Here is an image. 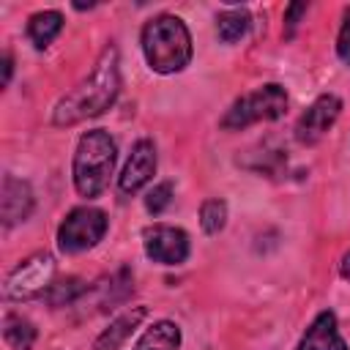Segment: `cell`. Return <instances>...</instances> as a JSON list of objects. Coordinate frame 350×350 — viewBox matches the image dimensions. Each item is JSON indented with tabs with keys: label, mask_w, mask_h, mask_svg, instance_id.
Wrapping results in <instances>:
<instances>
[{
	"label": "cell",
	"mask_w": 350,
	"mask_h": 350,
	"mask_svg": "<svg viewBox=\"0 0 350 350\" xmlns=\"http://www.w3.org/2000/svg\"><path fill=\"white\" fill-rule=\"evenodd\" d=\"M118 161V145L104 129H88L74 148L71 161V180L79 197L96 200L109 186L112 170Z\"/></svg>",
	"instance_id": "obj_3"
},
{
	"label": "cell",
	"mask_w": 350,
	"mask_h": 350,
	"mask_svg": "<svg viewBox=\"0 0 350 350\" xmlns=\"http://www.w3.org/2000/svg\"><path fill=\"white\" fill-rule=\"evenodd\" d=\"M55 273H57V262L52 252H33L30 257L19 260L5 282H3V295L5 301L22 304V301H33V298H44L46 290L55 284Z\"/></svg>",
	"instance_id": "obj_5"
},
{
	"label": "cell",
	"mask_w": 350,
	"mask_h": 350,
	"mask_svg": "<svg viewBox=\"0 0 350 350\" xmlns=\"http://www.w3.org/2000/svg\"><path fill=\"white\" fill-rule=\"evenodd\" d=\"M180 325L172 323V320H156L150 323L142 336L137 339V345L131 350H178L180 347Z\"/></svg>",
	"instance_id": "obj_14"
},
{
	"label": "cell",
	"mask_w": 350,
	"mask_h": 350,
	"mask_svg": "<svg viewBox=\"0 0 350 350\" xmlns=\"http://www.w3.org/2000/svg\"><path fill=\"white\" fill-rule=\"evenodd\" d=\"M0 66H3V88H8V82H11V74H14V57H11V52H5L3 55V60H0Z\"/></svg>",
	"instance_id": "obj_23"
},
{
	"label": "cell",
	"mask_w": 350,
	"mask_h": 350,
	"mask_svg": "<svg viewBox=\"0 0 350 350\" xmlns=\"http://www.w3.org/2000/svg\"><path fill=\"white\" fill-rule=\"evenodd\" d=\"M252 27V16L243 5H227L216 14V38L221 44H238Z\"/></svg>",
	"instance_id": "obj_15"
},
{
	"label": "cell",
	"mask_w": 350,
	"mask_h": 350,
	"mask_svg": "<svg viewBox=\"0 0 350 350\" xmlns=\"http://www.w3.org/2000/svg\"><path fill=\"white\" fill-rule=\"evenodd\" d=\"M142 57L156 74H180L194 57V41L186 22L175 14H156L139 30Z\"/></svg>",
	"instance_id": "obj_2"
},
{
	"label": "cell",
	"mask_w": 350,
	"mask_h": 350,
	"mask_svg": "<svg viewBox=\"0 0 350 350\" xmlns=\"http://www.w3.org/2000/svg\"><path fill=\"white\" fill-rule=\"evenodd\" d=\"M148 317V306L137 304L123 309L115 320H109V325L93 339V350H120L126 345V339L139 328V323Z\"/></svg>",
	"instance_id": "obj_12"
},
{
	"label": "cell",
	"mask_w": 350,
	"mask_h": 350,
	"mask_svg": "<svg viewBox=\"0 0 350 350\" xmlns=\"http://www.w3.org/2000/svg\"><path fill=\"white\" fill-rule=\"evenodd\" d=\"M60 30H63V14L55 8H44V11L30 14L27 25H25V33L36 49H46L60 36Z\"/></svg>",
	"instance_id": "obj_13"
},
{
	"label": "cell",
	"mask_w": 350,
	"mask_h": 350,
	"mask_svg": "<svg viewBox=\"0 0 350 350\" xmlns=\"http://www.w3.org/2000/svg\"><path fill=\"white\" fill-rule=\"evenodd\" d=\"M90 284L82 282L79 276H66V279H55V284L46 290L44 301L52 306V309H60V306H71L77 304L82 295H88Z\"/></svg>",
	"instance_id": "obj_18"
},
{
	"label": "cell",
	"mask_w": 350,
	"mask_h": 350,
	"mask_svg": "<svg viewBox=\"0 0 350 350\" xmlns=\"http://www.w3.org/2000/svg\"><path fill=\"white\" fill-rule=\"evenodd\" d=\"M287 104H290L287 90L279 82H265V85L238 96L219 118V129L221 131H243L254 123L279 120L287 112Z\"/></svg>",
	"instance_id": "obj_4"
},
{
	"label": "cell",
	"mask_w": 350,
	"mask_h": 350,
	"mask_svg": "<svg viewBox=\"0 0 350 350\" xmlns=\"http://www.w3.org/2000/svg\"><path fill=\"white\" fill-rule=\"evenodd\" d=\"M339 115H342V98L336 93H320L301 112V118L295 120V129H293L295 142L298 145H306V148L309 145H317L334 129V123L339 120Z\"/></svg>",
	"instance_id": "obj_8"
},
{
	"label": "cell",
	"mask_w": 350,
	"mask_h": 350,
	"mask_svg": "<svg viewBox=\"0 0 350 350\" xmlns=\"http://www.w3.org/2000/svg\"><path fill=\"white\" fill-rule=\"evenodd\" d=\"M200 227L205 235H219L227 227V202L221 197H208L200 205Z\"/></svg>",
	"instance_id": "obj_19"
},
{
	"label": "cell",
	"mask_w": 350,
	"mask_h": 350,
	"mask_svg": "<svg viewBox=\"0 0 350 350\" xmlns=\"http://www.w3.org/2000/svg\"><path fill=\"white\" fill-rule=\"evenodd\" d=\"M36 208V194L30 189L27 180L5 172L3 175V186H0V219H3V227L11 230L22 221L30 219Z\"/></svg>",
	"instance_id": "obj_10"
},
{
	"label": "cell",
	"mask_w": 350,
	"mask_h": 350,
	"mask_svg": "<svg viewBox=\"0 0 350 350\" xmlns=\"http://www.w3.org/2000/svg\"><path fill=\"white\" fill-rule=\"evenodd\" d=\"M109 230V219L101 208L77 205L71 208L57 227V249L63 254H82L104 241Z\"/></svg>",
	"instance_id": "obj_6"
},
{
	"label": "cell",
	"mask_w": 350,
	"mask_h": 350,
	"mask_svg": "<svg viewBox=\"0 0 350 350\" xmlns=\"http://www.w3.org/2000/svg\"><path fill=\"white\" fill-rule=\"evenodd\" d=\"M172 197H175L172 180H161V183H156L153 189H148V194H145V211H148L150 216H161V213L172 205Z\"/></svg>",
	"instance_id": "obj_20"
},
{
	"label": "cell",
	"mask_w": 350,
	"mask_h": 350,
	"mask_svg": "<svg viewBox=\"0 0 350 350\" xmlns=\"http://www.w3.org/2000/svg\"><path fill=\"white\" fill-rule=\"evenodd\" d=\"M336 57L350 68V5L342 11V25L336 36Z\"/></svg>",
	"instance_id": "obj_21"
},
{
	"label": "cell",
	"mask_w": 350,
	"mask_h": 350,
	"mask_svg": "<svg viewBox=\"0 0 350 350\" xmlns=\"http://www.w3.org/2000/svg\"><path fill=\"white\" fill-rule=\"evenodd\" d=\"M295 350H350V347L339 331L336 314L331 309H323L312 317V323L301 334Z\"/></svg>",
	"instance_id": "obj_11"
},
{
	"label": "cell",
	"mask_w": 350,
	"mask_h": 350,
	"mask_svg": "<svg viewBox=\"0 0 350 350\" xmlns=\"http://www.w3.org/2000/svg\"><path fill=\"white\" fill-rule=\"evenodd\" d=\"M3 339H5V345L11 350H33V345L38 339V331L25 314L5 312V317H3Z\"/></svg>",
	"instance_id": "obj_17"
},
{
	"label": "cell",
	"mask_w": 350,
	"mask_h": 350,
	"mask_svg": "<svg viewBox=\"0 0 350 350\" xmlns=\"http://www.w3.org/2000/svg\"><path fill=\"white\" fill-rule=\"evenodd\" d=\"M306 11H309V3H290V5L284 8V27H282L284 41H290V38L295 36L298 22H301V16H304Z\"/></svg>",
	"instance_id": "obj_22"
},
{
	"label": "cell",
	"mask_w": 350,
	"mask_h": 350,
	"mask_svg": "<svg viewBox=\"0 0 350 350\" xmlns=\"http://www.w3.org/2000/svg\"><path fill=\"white\" fill-rule=\"evenodd\" d=\"M98 293H101V306H107V309H115L118 304H123L131 293H134V271L129 268V265H120L118 271H112L98 287H96Z\"/></svg>",
	"instance_id": "obj_16"
},
{
	"label": "cell",
	"mask_w": 350,
	"mask_h": 350,
	"mask_svg": "<svg viewBox=\"0 0 350 350\" xmlns=\"http://www.w3.org/2000/svg\"><path fill=\"white\" fill-rule=\"evenodd\" d=\"M142 249L145 257L156 265H183L189 260L191 243L183 227L156 221L142 230Z\"/></svg>",
	"instance_id": "obj_7"
},
{
	"label": "cell",
	"mask_w": 350,
	"mask_h": 350,
	"mask_svg": "<svg viewBox=\"0 0 350 350\" xmlns=\"http://www.w3.org/2000/svg\"><path fill=\"white\" fill-rule=\"evenodd\" d=\"M339 276L345 279V282H350V249L342 254V260H339Z\"/></svg>",
	"instance_id": "obj_24"
},
{
	"label": "cell",
	"mask_w": 350,
	"mask_h": 350,
	"mask_svg": "<svg viewBox=\"0 0 350 350\" xmlns=\"http://www.w3.org/2000/svg\"><path fill=\"white\" fill-rule=\"evenodd\" d=\"M120 96V52L109 41L96 57L90 74L79 79L52 109V126L71 129L104 115Z\"/></svg>",
	"instance_id": "obj_1"
},
{
	"label": "cell",
	"mask_w": 350,
	"mask_h": 350,
	"mask_svg": "<svg viewBox=\"0 0 350 350\" xmlns=\"http://www.w3.org/2000/svg\"><path fill=\"white\" fill-rule=\"evenodd\" d=\"M156 167H159V153H156V145L150 137H139L134 145H131V153L118 175V189L123 194H137L139 189H145L153 175H156Z\"/></svg>",
	"instance_id": "obj_9"
}]
</instances>
